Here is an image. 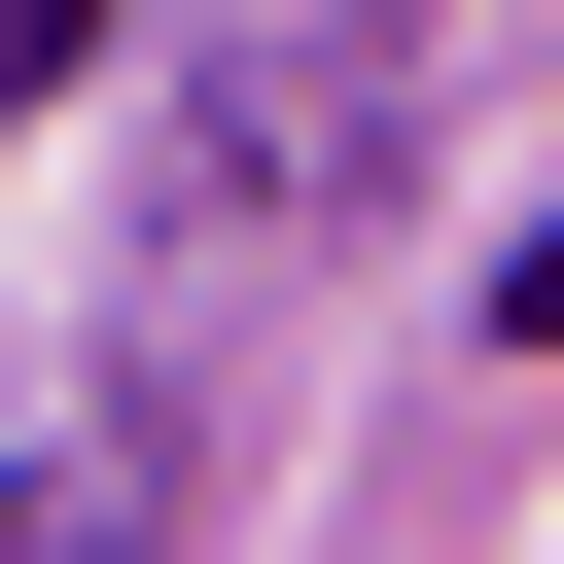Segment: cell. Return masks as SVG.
Listing matches in <instances>:
<instances>
[{
    "mask_svg": "<svg viewBox=\"0 0 564 564\" xmlns=\"http://www.w3.org/2000/svg\"><path fill=\"white\" fill-rule=\"evenodd\" d=\"M494 317H529V352H564V212H529V247H494Z\"/></svg>",
    "mask_w": 564,
    "mask_h": 564,
    "instance_id": "obj_2",
    "label": "cell"
},
{
    "mask_svg": "<svg viewBox=\"0 0 564 564\" xmlns=\"http://www.w3.org/2000/svg\"><path fill=\"white\" fill-rule=\"evenodd\" d=\"M35 70H106V0H0V106H35Z\"/></svg>",
    "mask_w": 564,
    "mask_h": 564,
    "instance_id": "obj_1",
    "label": "cell"
}]
</instances>
